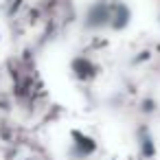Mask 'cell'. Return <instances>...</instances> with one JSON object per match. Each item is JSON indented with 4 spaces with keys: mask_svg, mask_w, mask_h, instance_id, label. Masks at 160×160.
I'll return each mask as SVG.
<instances>
[{
    "mask_svg": "<svg viewBox=\"0 0 160 160\" xmlns=\"http://www.w3.org/2000/svg\"><path fill=\"white\" fill-rule=\"evenodd\" d=\"M112 22V2H94L86 13L88 29H103Z\"/></svg>",
    "mask_w": 160,
    "mask_h": 160,
    "instance_id": "obj_1",
    "label": "cell"
}]
</instances>
